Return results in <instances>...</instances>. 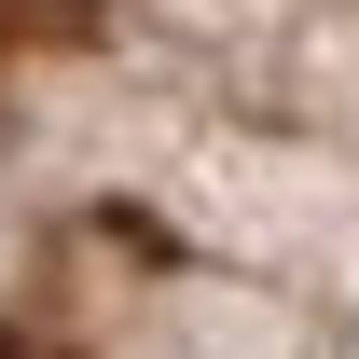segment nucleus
Instances as JSON below:
<instances>
[{
	"instance_id": "1",
	"label": "nucleus",
	"mask_w": 359,
	"mask_h": 359,
	"mask_svg": "<svg viewBox=\"0 0 359 359\" xmlns=\"http://www.w3.org/2000/svg\"><path fill=\"white\" fill-rule=\"evenodd\" d=\"M97 28V0H0V55L14 42H83Z\"/></svg>"
}]
</instances>
